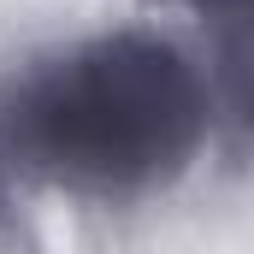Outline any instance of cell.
Returning <instances> with one entry per match:
<instances>
[{"label":"cell","instance_id":"6da1fadb","mask_svg":"<svg viewBox=\"0 0 254 254\" xmlns=\"http://www.w3.org/2000/svg\"><path fill=\"white\" fill-rule=\"evenodd\" d=\"M207 142V71L154 30H107L0 77V148L24 190L154 195L184 178Z\"/></svg>","mask_w":254,"mask_h":254},{"label":"cell","instance_id":"7a4b0ae2","mask_svg":"<svg viewBox=\"0 0 254 254\" xmlns=\"http://www.w3.org/2000/svg\"><path fill=\"white\" fill-rule=\"evenodd\" d=\"M0 254H36V219H30V190L12 172L0 148Z\"/></svg>","mask_w":254,"mask_h":254},{"label":"cell","instance_id":"3957f363","mask_svg":"<svg viewBox=\"0 0 254 254\" xmlns=\"http://www.w3.org/2000/svg\"><path fill=\"white\" fill-rule=\"evenodd\" d=\"M166 6H190V12H201L213 30H225V24H249L254 0H166Z\"/></svg>","mask_w":254,"mask_h":254}]
</instances>
